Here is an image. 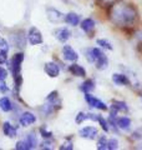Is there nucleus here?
<instances>
[{
	"label": "nucleus",
	"mask_w": 142,
	"mask_h": 150,
	"mask_svg": "<svg viewBox=\"0 0 142 150\" xmlns=\"http://www.w3.org/2000/svg\"><path fill=\"white\" fill-rule=\"evenodd\" d=\"M135 18H136L135 9L129 5L118 6L113 11V20H115V23H118L121 25L130 24V23L135 20Z\"/></svg>",
	"instance_id": "f257e3e1"
},
{
	"label": "nucleus",
	"mask_w": 142,
	"mask_h": 150,
	"mask_svg": "<svg viewBox=\"0 0 142 150\" xmlns=\"http://www.w3.org/2000/svg\"><path fill=\"white\" fill-rule=\"evenodd\" d=\"M27 40L31 45H39L42 43V35L40 30L37 28L32 26L29 29V33H27Z\"/></svg>",
	"instance_id": "f03ea898"
},
{
	"label": "nucleus",
	"mask_w": 142,
	"mask_h": 150,
	"mask_svg": "<svg viewBox=\"0 0 142 150\" xmlns=\"http://www.w3.org/2000/svg\"><path fill=\"white\" fill-rule=\"evenodd\" d=\"M85 100H86V103L91 108H96V109H100V110H107V106L105 103H102L100 99L92 96L91 94H89V93H85Z\"/></svg>",
	"instance_id": "7ed1b4c3"
},
{
	"label": "nucleus",
	"mask_w": 142,
	"mask_h": 150,
	"mask_svg": "<svg viewBox=\"0 0 142 150\" xmlns=\"http://www.w3.org/2000/svg\"><path fill=\"white\" fill-rule=\"evenodd\" d=\"M24 62V54L22 53H18L14 55V58L11 60V69H13V74L18 75L20 74L21 70V63Z\"/></svg>",
	"instance_id": "20e7f679"
},
{
	"label": "nucleus",
	"mask_w": 142,
	"mask_h": 150,
	"mask_svg": "<svg viewBox=\"0 0 142 150\" xmlns=\"http://www.w3.org/2000/svg\"><path fill=\"white\" fill-rule=\"evenodd\" d=\"M63 55L66 60H69V62H75V60H77V58H79L77 53L71 48L70 45H65L63 48Z\"/></svg>",
	"instance_id": "39448f33"
},
{
	"label": "nucleus",
	"mask_w": 142,
	"mask_h": 150,
	"mask_svg": "<svg viewBox=\"0 0 142 150\" xmlns=\"http://www.w3.org/2000/svg\"><path fill=\"white\" fill-rule=\"evenodd\" d=\"M45 73L49 75L50 78H58L59 74H60V69L55 63L50 62V63L45 64Z\"/></svg>",
	"instance_id": "423d86ee"
},
{
	"label": "nucleus",
	"mask_w": 142,
	"mask_h": 150,
	"mask_svg": "<svg viewBox=\"0 0 142 150\" xmlns=\"http://www.w3.org/2000/svg\"><path fill=\"white\" fill-rule=\"evenodd\" d=\"M35 121H36V116L32 114V112H30V111L24 112V114L20 116V124H21L22 126L31 125V124H34Z\"/></svg>",
	"instance_id": "0eeeda50"
},
{
	"label": "nucleus",
	"mask_w": 142,
	"mask_h": 150,
	"mask_svg": "<svg viewBox=\"0 0 142 150\" xmlns=\"http://www.w3.org/2000/svg\"><path fill=\"white\" fill-rule=\"evenodd\" d=\"M80 135L86 139H93L97 135V129L95 126H86L80 130Z\"/></svg>",
	"instance_id": "6e6552de"
},
{
	"label": "nucleus",
	"mask_w": 142,
	"mask_h": 150,
	"mask_svg": "<svg viewBox=\"0 0 142 150\" xmlns=\"http://www.w3.org/2000/svg\"><path fill=\"white\" fill-rule=\"evenodd\" d=\"M70 35H71V33L69 29H66V28H59V29H56V31H55V36L58 38L60 41H63V43H65L66 40H69Z\"/></svg>",
	"instance_id": "1a4fd4ad"
},
{
	"label": "nucleus",
	"mask_w": 142,
	"mask_h": 150,
	"mask_svg": "<svg viewBox=\"0 0 142 150\" xmlns=\"http://www.w3.org/2000/svg\"><path fill=\"white\" fill-rule=\"evenodd\" d=\"M112 81L116 85H130V80L129 78L124 74H113L112 75Z\"/></svg>",
	"instance_id": "9d476101"
},
{
	"label": "nucleus",
	"mask_w": 142,
	"mask_h": 150,
	"mask_svg": "<svg viewBox=\"0 0 142 150\" xmlns=\"http://www.w3.org/2000/svg\"><path fill=\"white\" fill-rule=\"evenodd\" d=\"M3 131H4V134L9 138H14V137H16V134H18L16 129L14 128L10 123H8V121L3 124Z\"/></svg>",
	"instance_id": "9b49d317"
},
{
	"label": "nucleus",
	"mask_w": 142,
	"mask_h": 150,
	"mask_svg": "<svg viewBox=\"0 0 142 150\" xmlns=\"http://www.w3.org/2000/svg\"><path fill=\"white\" fill-rule=\"evenodd\" d=\"M65 21L67 23V24L72 25V26H76L79 24V21H80V16L75 13H69L67 15L65 16Z\"/></svg>",
	"instance_id": "f8f14e48"
},
{
	"label": "nucleus",
	"mask_w": 142,
	"mask_h": 150,
	"mask_svg": "<svg viewBox=\"0 0 142 150\" xmlns=\"http://www.w3.org/2000/svg\"><path fill=\"white\" fill-rule=\"evenodd\" d=\"M25 144H26V148L27 150H30V149H34L36 148V145H37V140H36V137L34 134H29V135H26V138H25Z\"/></svg>",
	"instance_id": "ddd939ff"
},
{
	"label": "nucleus",
	"mask_w": 142,
	"mask_h": 150,
	"mask_svg": "<svg viewBox=\"0 0 142 150\" xmlns=\"http://www.w3.org/2000/svg\"><path fill=\"white\" fill-rule=\"evenodd\" d=\"M0 109H1L3 111H5V112L10 111L13 109V104H11V101H10L9 98L3 96L1 99H0Z\"/></svg>",
	"instance_id": "4468645a"
},
{
	"label": "nucleus",
	"mask_w": 142,
	"mask_h": 150,
	"mask_svg": "<svg viewBox=\"0 0 142 150\" xmlns=\"http://www.w3.org/2000/svg\"><path fill=\"white\" fill-rule=\"evenodd\" d=\"M117 126L122 130H129L130 126H131V120L129 118H126V116H124V118H118L117 119Z\"/></svg>",
	"instance_id": "2eb2a0df"
},
{
	"label": "nucleus",
	"mask_w": 142,
	"mask_h": 150,
	"mask_svg": "<svg viewBox=\"0 0 142 150\" xmlns=\"http://www.w3.org/2000/svg\"><path fill=\"white\" fill-rule=\"evenodd\" d=\"M93 28H95V21L92 20V19L87 18V19H85V20H82V23H81V29L84 31L89 33V31H91Z\"/></svg>",
	"instance_id": "dca6fc26"
},
{
	"label": "nucleus",
	"mask_w": 142,
	"mask_h": 150,
	"mask_svg": "<svg viewBox=\"0 0 142 150\" xmlns=\"http://www.w3.org/2000/svg\"><path fill=\"white\" fill-rule=\"evenodd\" d=\"M70 71L74 75H77V76H85L86 75V71H85V69L82 67H80L77 64H72L70 67Z\"/></svg>",
	"instance_id": "f3484780"
},
{
	"label": "nucleus",
	"mask_w": 142,
	"mask_h": 150,
	"mask_svg": "<svg viewBox=\"0 0 142 150\" xmlns=\"http://www.w3.org/2000/svg\"><path fill=\"white\" fill-rule=\"evenodd\" d=\"M96 68L97 69H100V70H103V69H106L107 68V63H108V60H107V58H106V55L103 54L102 56H100L96 62Z\"/></svg>",
	"instance_id": "a211bd4d"
},
{
	"label": "nucleus",
	"mask_w": 142,
	"mask_h": 150,
	"mask_svg": "<svg viewBox=\"0 0 142 150\" xmlns=\"http://www.w3.org/2000/svg\"><path fill=\"white\" fill-rule=\"evenodd\" d=\"M93 88H95V84L92 80H86L82 85H81V90L84 93H90V91H92L93 90Z\"/></svg>",
	"instance_id": "6ab92c4d"
},
{
	"label": "nucleus",
	"mask_w": 142,
	"mask_h": 150,
	"mask_svg": "<svg viewBox=\"0 0 142 150\" xmlns=\"http://www.w3.org/2000/svg\"><path fill=\"white\" fill-rule=\"evenodd\" d=\"M117 111H127L129 110V108H127L126 103L124 101H113V105H112Z\"/></svg>",
	"instance_id": "aec40b11"
},
{
	"label": "nucleus",
	"mask_w": 142,
	"mask_h": 150,
	"mask_svg": "<svg viewBox=\"0 0 142 150\" xmlns=\"http://www.w3.org/2000/svg\"><path fill=\"white\" fill-rule=\"evenodd\" d=\"M97 149L98 150H103V149H107V142H106V138L102 137L98 139V143H97Z\"/></svg>",
	"instance_id": "412c9836"
},
{
	"label": "nucleus",
	"mask_w": 142,
	"mask_h": 150,
	"mask_svg": "<svg viewBox=\"0 0 142 150\" xmlns=\"http://www.w3.org/2000/svg\"><path fill=\"white\" fill-rule=\"evenodd\" d=\"M118 148V142L116 139H110L107 142V149H110V150H115Z\"/></svg>",
	"instance_id": "4be33fe9"
},
{
	"label": "nucleus",
	"mask_w": 142,
	"mask_h": 150,
	"mask_svg": "<svg viewBox=\"0 0 142 150\" xmlns=\"http://www.w3.org/2000/svg\"><path fill=\"white\" fill-rule=\"evenodd\" d=\"M97 44L101 45L102 48H107L108 50H112V46H111V44H110V41H107V40H105V39H98V40H97Z\"/></svg>",
	"instance_id": "5701e85b"
},
{
	"label": "nucleus",
	"mask_w": 142,
	"mask_h": 150,
	"mask_svg": "<svg viewBox=\"0 0 142 150\" xmlns=\"http://www.w3.org/2000/svg\"><path fill=\"white\" fill-rule=\"evenodd\" d=\"M91 51H92V56H93V60L96 62V60L100 58V56H102L103 55V53L100 50V49H97V48H93V49H91Z\"/></svg>",
	"instance_id": "b1692460"
},
{
	"label": "nucleus",
	"mask_w": 142,
	"mask_h": 150,
	"mask_svg": "<svg viewBox=\"0 0 142 150\" xmlns=\"http://www.w3.org/2000/svg\"><path fill=\"white\" fill-rule=\"evenodd\" d=\"M98 123H100V125H101V128L103 129V130H105V131H108V123H107V121L105 120V119H103L102 118V116L100 115V116H98Z\"/></svg>",
	"instance_id": "393cba45"
},
{
	"label": "nucleus",
	"mask_w": 142,
	"mask_h": 150,
	"mask_svg": "<svg viewBox=\"0 0 142 150\" xmlns=\"http://www.w3.org/2000/svg\"><path fill=\"white\" fill-rule=\"evenodd\" d=\"M86 119H89L87 118V114H84V112H79V114L76 115V124H81L84 120H86Z\"/></svg>",
	"instance_id": "a878e982"
},
{
	"label": "nucleus",
	"mask_w": 142,
	"mask_h": 150,
	"mask_svg": "<svg viewBox=\"0 0 142 150\" xmlns=\"http://www.w3.org/2000/svg\"><path fill=\"white\" fill-rule=\"evenodd\" d=\"M41 111L44 112V115H49L53 112V106H51L50 104H45L44 106L41 108Z\"/></svg>",
	"instance_id": "bb28decb"
},
{
	"label": "nucleus",
	"mask_w": 142,
	"mask_h": 150,
	"mask_svg": "<svg viewBox=\"0 0 142 150\" xmlns=\"http://www.w3.org/2000/svg\"><path fill=\"white\" fill-rule=\"evenodd\" d=\"M8 59V51L0 49V64H4Z\"/></svg>",
	"instance_id": "cd10ccee"
},
{
	"label": "nucleus",
	"mask_w": 142,
	"mask_h": 150,
	"mask_svg": "<svg viewBox=\"0 0 142 150\" xmlns=\"http://www.w3.org/2000/svg\"><path fill=\"white\" fill-rule=\"evenodd\" d=\"M56 99H58V93H56V91H53V93H51L49 96L46 98V100L49 101V103H54Z\"/></svg>",
	"instance_id": "c85d7f7f"
},
{
	"label": "nucleus",
	"mask_w": 142,
	"mask_h": 150,
	"mask_svg": "<svg viewBox=\"0 0 142 150\" xmlns=\"http://www.w3.org/2000/svg\"><path fill=\"white\" fill-rule=\"evenodd\" d=\"M15 149L16 150H27L25 142H18L16 145H15Z\"/></svg>",
	"instance_id": "c756f323"
},
{
	"label": "nucleus",
	"mask_w": 142,
	"mask_h": 150,
	"mask_svg": "<svg viewBox=\"0 0 142 150\" xmlns=\"http://www.w3.org/2000/svg\"><path fill=\"white\" fill-rule=\"evenodd\" d=\"M72 143H71V142H66V143H64L63 145H61V146H60V149L61 150H65V149H67V150H72Z\"/></svg>",
	"instance_id": "7c9ffc66"
},
{
	"label": "nucleus",
	"mask_w": 142,
	"mask_h": 150,
	"mask_svg": "<svg viewBox=\"0 0 142 150\" xmlns=\"http://www.w3.org/2000/svg\"><path fill=\"white\" fill-rule=\"evenodd\" d=\"M8 78V71L6 69H4L0 67V80H5V79Z\"/></svg>",
	"instance_id": "2f4dec72"
},
{
	"label": "nucleus",
	"mask_w": 142,
	"mask_h": 150,
	"mask_svg": "<svg viewBox=\"0 0 142 150\" xmlns=\"http://www.w3.org/2000/svg\"><path fill=\"white\" fill-rule=\"evenodd\" d=\"M0 49H3V50H9V46H8V43H6V40L5 39H1L0 38Z\"/></svg>",
	"instance_id": "473e14b6"
},
{
	"label": "nucleus",
	"mask_w": 142,
	"mask_h": 150,
	"mask_svg": "<svg viewBox=\"0 0 142 150\" xmlns=\"http://www.w3.org/2000/svg\"><path fill=\"white\" fill-rule=\"evenodd\" d=\"M0 91L4 93V94L9 91V88L6 86V84L4 83V80H0Z\"/></svg>",
	"instance_id": "72a5a7b5"
},
{
	"label": "nucleus",
	"mask_w": 142,
	"mask_h": 150,
	"mask_svg": "<svg viewBox=\"0 0 142 150\" xmlns=\"http://www.w3.org/2000/svg\"><path fill=\"white\" fill-rule=\"evenodd\" d=\"M86 56H87L89 62H91V63L95 62V60H93V56H92V51H91V49H87V50H86Z\"/></svg>",
	"instance_id": "f704fd0d"
},
{
	"label": "nucleus",
	"mask_w": 142,
	"mask_h": 150,
	"mask_svg": "<svg viewBox=\"0 0 142 150\" xmlns=\"http://www.w3.org/2000/svg\"><path fill=\"white\" fill-rule=\"evenodd\" d=\"M40 133H41V135L44 138H51V135H53L50 131H45V129H42V128L40 129Z\"/></svg>",
	"instance_id": "c9c22d12"
}]
</instances>
